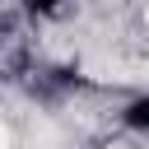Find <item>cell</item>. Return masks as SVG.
<instances>
[{"label":"cell","instance_id":"1","mask_svg":"<svg viewBox=\"0 0 149 149\" xmlns=\"http://www.w3.org/2000/svg\"><path fill=\"white\" fill-rule=\"evenodd\" d=\"M126 126H130V130H149V93H140V98L126 107Z\"/></svg>","mask_w":149,"mask_h":149},{"label":"cell","instance_id":"2","mask_svg":"<svg viewBox=\"0 0 149 149\" xmlns=\"http://www.w3.org/2000/svg\"><path fill=\"white\" fill-rule=\"evenodd\" d=\"M23 5H28L33 14H56V9L65 5V0H23Z\"/></svg>","mask_w":149,"mask_h":149}]
</instances>
